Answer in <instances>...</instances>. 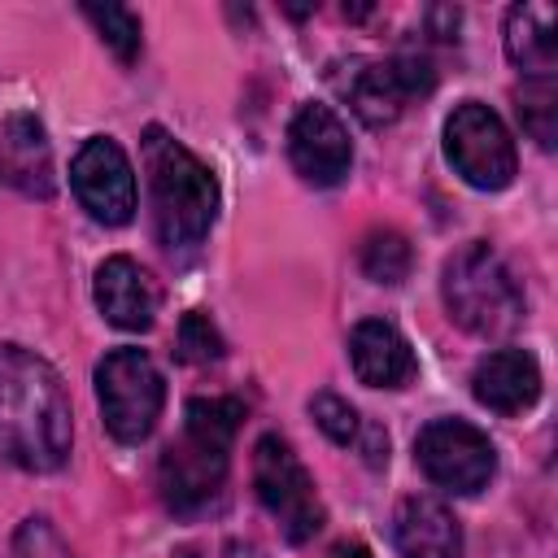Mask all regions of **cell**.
Returning <instances> with one entry per match:
<instances>
[{
  "mask_svg": "<svg viewBox=\"0 0 558 558\" xmlns=\"http://www.w3.org/2000/svg\"><path fill=\"white\" fill-rule=\"evenodd\" d=\"M70 397L61 375L22 344H0V462L57 471L70 458Z\"/></svg>",
  "mask_w": 558,
  "mask_h": 558,
  "instance_id": "cell-1",
  "label": "cell"
},
{
  "mask_svg": "<svg viewBox=\"0 0 558 558\" xmlns=\"http://www.w3.org/2000/svg\"><path fill=\"white\" fill-rule=\"evenodd\" d=\"M144 170H148V201H153L157 240L170 253L196 248L218 218L214 170L161 126L144 131Z\"/></svg>",
  "mask_w": 558,
  "mask_h": 558,
  "instance_id": "cell-2",
  "label": "cell"
},
{
  "mask_svg": "<svg viewBox=\"0 0 558 558\" xmlns=\"http://www.w3.org/2000/svg\"><path fill=\"white\" fill-rule=\"evenodd\" d=\"M244 418V405L235 397H196L183 410V436L166 445L157 462L161 497L174 514L205 510L227 480V449Z\"/></svg>",
  "mask_w": 558,
  "mask_h": 558,
  "instance_id": "cell-3",
  "label": "cell"
},
{
  "mask_svg": "<svg viewBox=\"0 0 558 558\" xmlns=\"http://www.w3.org/2000/svg\"><path fill=\"white\" fill-rule=\"evenodd\" d=\"M440 296H445L449 318L462 331L484 336V340H497V336L514 331L519 318H523V292H519V283L510 279L506 262L488 244H480V240L462 244L445 262Z\"/></svg>",
  "mask_w": 558,
  "mask_h": 558,
  "instance_id": "cell-4",
  "label": "cell"
},
{
  "mask_svg": "<svg viewBox=\"0 0 558 558\" xmlns=\"http://www.w3.org/2000/svg\"><path fill=\"white\" fill-rule=\"evenodd\" d=\"M96 401L109 436L122 445H140L153 436L166 405L161 371L144 349H113L96 366Z\"/></svg>",
  "mask_w": 558,
  "mask_h": 558,
  "instance_id": "cell-5",
  "label": "cell"
},
{
  "mask_svg": "<svg viewBox=\"0 0 558 558\" xmlns=\"http://www.w3.org/2000/svg\"><path fill=\"white\" fill-rule=\"evenodd\" d=\"M253 488H257V501L266 506V514L283 527V536L292 545L310 541L323 527V501L314 493V480L301 466V458L292 453V445L275 432H266L253 445Z\"/></svg>",
  "mask_w": 558,
  "mask_h": 558,
  "instance_id": "cell-6",
  "label": "cell"
},
{
  "mask_svg": "<svg viewBox=\"0 0 558 558\" xmlns=\"http://www.w3.org/2000/svg\"><path fill=\"white\" fill-rule=\"evenodd\" d=\"M445 157L480 192H501L519 170L506 122L480 100H462L445 118Z\"/></svg>",
  "mask_w": 558,
  "mask_h": 558,
  "instance_id": "cell-7",
  "label": "cell"
},
{
  "mask_svg": "<svg viewBox=\"0 0 558 558\" xmlns=\"http://www.w3.org/2000/svg\"><path fill=\"white\" fill-rule=\"evenodd\" d=\"M414 458L423 475L449 493H480L497 471L493 440L462 418H432L414 440Z\"/></svg>",
  "mask_w": 558,
  "mask_h": 558,
  "instance_id": "cell-8",
  "label": "cell"
},
{
  "mask_svg": "<svg viewBox=\"0 0 558 558\" xmlns=\"http://www.w3.org/2000/svg\"><path fill=\"white\" fill-rule=\"evenodd\" d=\"M432 83H436L432 61L405 52L388 61H353V70L340 78V92L366 126H388L401 118V109L414 96H427Z\"/></svg>",
  "mask_w": 558,
  "mask_h": 558,
  "instance_id": "cell-9",
  "label": "cell"
},
{
  "mask_svg": "<svg viewBox=\"0 0 558 558\" xmlns=\"http://www.w3.org/2000/svg\"><path fill=\"white\" fill-rule=\"evenodd\" d=\"M70 183L78 205L105 222V227H122L135 214V170L126 161V153L118 148V140L109 135H92L70 166Z\"/></svg>",
  "mask_w": 558,
  "mask_h": 558,
  "instance_id": "cell-10",
  "label": "cell"
},
{
  "mask_svg": "<svg viewBox=\"0 0 558 558\" xmlns=\"http://www.w3.org/2000/svg\"><path fill=\"white\" fill-rule=\"evenodd\" d=\"M288 157L305 183L331 187L349 174L353 144H349L344 122L327 105H301L296 118L288 122Z\"/></svg>",
  "mask_w": 558,
  "mask_h": 558,
  "instance_id": "cell-11",
  "label": "cell"
},
{
  "mask_svg": "<svg viewBox=\"0 0 558 558\" xmlns=\"http://www.w3.org/2000/svg\"><path fill=\"white\" fill-rule=\"evenodd\" d=\"M0 183L17 187L22 196H52V144L35 113L17 109L0 122Z\"/></svg>",
  "mask_w": 558,
  "mask_h": 558,
  "instance_id": "cell-12",
  "label": "cell"
},
{
  "mask_svg": "<svg viewBox=\"0 0 558 558\" xmlns=\"http://www.w3.org/2000/svg\"><path fill=\"white\" fill-rule=\"evenodd\" d=\"M96 310L122 331H148L157 318V283L131 257H105L96 266Z\"/></svg>",
  "mask_w": 558,
  "mask_h": 558,
  "instance_id": "cell-13",
  "label": "cell"
},
{
  "mask_svg": "<svg viewBox=\"0 0 558 558\" xmlns=\"http://www.w3.org/2000/svg\"><path fill=\"white\" fill-rule=\"evenodd\" d=\"M471 392L480 405H488L497 414H523L541 397V366L523 349H497L475 362Z\"/></svg>",
  "mask_w": 558,
  "mask_h": 558,
  "instance_id": "cell-14",
  "label": "cell"
},
{
  "mask_svg": "<svg viewBox=\"0 0 558 558\" xmlns=\"http://www.w3.org/2000/svg\"><path fill=\"white\" fill-rule=\"evenodd\" d=\"M392 541L401 558H462V527L436 497H405L392 514Z\"/></svg>",
  "mask_w": 558,
  "mask_h": 558,
  "instance_id": "cell-15",
  "label": "cell"
},
{
  "mask_svg": "<svg viewBox=\"0 0 558 558\" xmlns=\"http://www.w3.org/2000/svg\"><path fill=\"white\" fill-rule=\"evenodd\" d=\"M349 357H353L357 379L371 384V388H401L418 371V362L410 353V340L392 323H384V318H366V323L353 327Z\"/></svg>",
  "mask_w": 558,
  "mask_h": 558,
  "instance_id": "cell-16",
  "label": "cell"
},
{
  "mask_svg": "<svg viewBox=\"0 0 558 558\" xmlns=\"http://www.w3.org/2000/svg\"><path fill=\"white\" fill-rule=\"evenodd\" d=\"M506 57L527 78H554L558 61V17L545 4H514L506 13Z\"/></svg>",
  "mask_w": 558,
  "mask_h": 558,
  "instance_id": "cell-17",
  "label": "cell"
},
{
  "mask_svg": "<svg viewBox=\"0 0 558 558\" xmlns=\"http://www.w3.org/2000/svg\"><path fill=\"white\" fill-rule=\"evenodd\" d=\"M514 109H519L523 131L541 148H554V140H558V92H554V78H527L519 87V96H514Z\"/></svg>",
  "mask_w": 558,
  "mask_h": 558,
  "instance_id": "cell-18",
  "label": "cell"
},
{
  "mask_svg": "<svg viewBox=\"0 0 558 558\" xmlns=\"http://www.w3.org/2000/svg\"><path fill=\"white\" fill-rule=\"evenodd\" d=\"M362 275L375 283H401L410 275V244L401 231H371L362 244Z\"/></svg>",
  "mask_w": 558,
  "mask_h": 558,
  "instance_id": "cell-19",
  "label": "cell"
},
{
  "mask_svg": "<svg viewBox=\"0 0 558 558\" xmlns=\"http://www.w3.org/2000/svg\"><path fill=\"white\" fill-rule=\"evenodd\" d=\"M83 13L100 31V39L113 48L118 61H135L140 57V17L126 4H83Z\"/></svg>",
  "mask_w": 558,
  "mask_h": 558,
  "instance_id": "cell-20",
  "label": "cell"
},
{
  "mask_svg": "<svg viewBox=\"0 0 558 558\" xmlns=\"http://www.w3.org/2000/svg\"><path fill=\"white\" fill-rule=\"evenodd\" d=\"M174 353H179V362H187V366H205V362H218L222 357V336H218V327L205 318V314H183L179 318V336H174Z\"/></svg>",
  "mask_w": 558,
  "mask_h": 558,
  "instance_id": "cell-21",
  "label": "cell"
},
{
  "mask_svg": "<svg viewBox=\"0 0 558 558\" xmlns=\"http://www.w3.org/2000/svg\"><path fill=\"white\" fill-rule=\"evenodd\" d=\"M310 414H314V423L327 432V440H336V445H357V440H362V418H357V410H353L344 397L318 392V397L310 401Z\"/></svg>",
  "mask_w": 558,
  "mask_h": 558,
  "instance_id": "cell-22",
  "label": "cell"
},
{
  "mask_svg": "<svg viewBox=\"0 0 558 558\" xmlns=\"http://www.w3.org/2000/svg\"><path fill=\"white\" fill-rule=\"evenodd\" d=\"M13 558H74V549L57 536L48 519H26L13 532Z\"/></svg>",
  "mask_w": 558,
  "mask_h": 558,
  "instance_id": "cell-23",
  "label": "cell"
},
{
  "mask_svg": "<svg viewBox=\"0 0 558 558\" xmlns=\"http://www.w3.org/2000/svg\"><path fill=\"white\" fill-rule=\"evenodd\" d=\"M327 558H371V554H366V545H357V541H344V545H336Z\"/></svg>",
  "mask_w": 558,
  "mask_h": 558,
  "instance_id": "cell-24",
  "label": "cell"
}]
</instances>
